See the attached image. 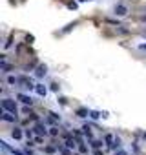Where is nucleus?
<instances>
[{"instance_id": "1", "label": "nucleus", "mask_w": 146, "mask_h": 155, "mask_svg": "<svg viewBox=\"0 0 146 155\" xmlns=\"http://www.w3.org/2000/svg\"><path fill=\"white\" fill-rule=\"evenodd\" d=\"M2 106H4V110H8V111H13V113H17V104L13 102L11 99H4V100H2Z\"/></svg>"}, {"instance_id": "2", "label": "nucleus", "mask_w": 146, "mask_h": 155, "mask_svg": "<svg viewBox=\"0 0 146 155\" xmlns=\"http://www.w3.org/2000/svg\"><path fill=\"white\" fill-rule=\"evenodd\" d=\"M2 120H6V122H15V120H17V115H15L13 111H8V110H6V111L2 113Z\"/></svg>"}, {"instance_id": "3", "label": "nucleus", "mask_w": 146, "mask_h": 155, "mask_svg": "<svg viewBox=\"0 0 146 155\" xmlns=\"http://www.w3.org/2000/svg\"><path fill=\"white\" fill-rule=\"evenodd\" d=\"M115 13H117V15H119V17H122V15H126V13H128V9H126V6L119 4V6H117V8H115Z\"/></svg>"}, {"instance_id": "4", "label": "nucleus", "mask_w": 146, "mask_h": 155, "mask_svg": "<svg viewBox=\"0 0 146 155\" xmlns=\"http://www.w3.org/2000/svg\"><path fill=\"white\" fill-rule=\"evenodd\" d=\"M35 90H37V93H38V95H42V97L46 95V91H48L46 86H42V84H37V86H35Z\"/></svg>"}, {"instance_id": "5", "label": "nucleus", "mask_w": 146, "mask_h": 155, "mask_svg": "<svg viewBox=\"0 0 146 155\" xmlns=\"http://www.w3.org/2000/svg\"><path fill=\"white\" fill-rule=\"evenodd\" d=\"M18 100H22L24 104H31V102H33V99H31V97H27V95H22V93L18 95Z\"/></svg>"}, {"instance_id": "6", "label": "nucleus", "mask_w": 146, "mask_h": 155, "mask_svg": "<svg viewBox=\"0 0 146 155\" xmlns=\"http://www.w3.org/2000/svg\"><path fill=\"white\" fill-rule=\"evenodd\" d=\"M35 131L40 133V135H46V128H44L42 124H37V126H35Z\"/></svg>"}, {"instance_id": "7", "label": "nucleus", "mask_w": 146, "mask_h": 155, "mask_svg": "<svg viewBox=\"0 0 146 155\" xmlns=\"http://www.w3.org/2000/svg\"><path fill=\"white\" fill-rule=\"evenodd\" d=\"M37 75H46V66H38V70H37Z\"/></svg>"}, {"instance_id": "8", "label": "nucleus", "mask_w": 146, "mask_h": 155, "mask_svg": "<svg viewBox=\"0 0 146 155\" xmlns=\"http://www.w3.org/2000/svg\"><path fill=\"white\" fill-rule=\"evenodd\" d=\"M13 137H15V139H20V137H22V131H20L18 128H17V130H13Z\"/></svg>"}, {"instance_id": "9", "label": "nucleus", "mask_w": 146, "mask_h": 155, "mask_svg": "<svg viewBox=\"0 0 146 155\" xmlns=\"http://www.w3.org/2000/svg\"><path fill=\"white\" fill-rule=\"evenodd\" d=\"M106 142H108L110 146H113V144H115V139H113L112 135H106Z\"/></svg>"}, {"instance_id": "10", "label": "nucleus", "mask_w": 146, "mask_h": 155, "mask_svg": "<svg viewBox=\"0 0 146 155\" xmlns=\"http://www.w3.org/2000/svg\"><path fill=\"white\" fill-rule=\"evenodd\" d=\"M66 148H69V150H73V148H75V140H71V139H69L68 142H66Z\"/></svg>"}, {"instance_id": "11", "label": "nucleus", "mask_w": 146, "mask_h": 155, "mask_svg": "<svg viewBox=\"0 0 146 155\" xmlns=\"http://www.w3.org/2000/svg\"><path fill=\"white\" fill-rule=\"evenodd\" d=\"M89 115H92L93 119H99V117H101V113H97V111H89Z\"/></svg>"}, {"instance_id": "12", "label": "nucleus", "mask_w": 146, "mask_h": 155, "mask_svg": "<svg viewBox=\"0 0 146 155\" xmlns=\"http://www.w3.org/2000/svg\"><path fill=\"white\" fill-rule=\"evenodd\" d=\"M8 82L9 84H17V79L15 77H8Z\"/></svg>"}, {"instance_id": "13", "label": "nucleus", "mask_w": 146, "mask_h": 155, "mask_svg": "<svg viewBox=\"0 0 146 155\" xmlns=\"http://www.w3.org/2000/svg\"><path fill=\"white\" fill-rule=\"evenodd\" d=\"M77 113H79V117H86V113H88V111H86V110H79Z\"/></svg>"}, {"instance_id": "14", "label": "nucleus", "mask_w": 146, "mask_h": 155, "mask_svg": "<svg viewBox=\"0 0 146 155\" xmlns=\"http://www.w3.org/2000/svg\"><path fill=\"white\" fill-rule=\"evenodd\" d=\"M101 144H102L101 140H93V148H101Z\"/></svg>"}, {"instance_id": "15", "label": "nucleus", "mask_w": 146, "mask_h": 155, "mask_svg": "<svg viewBox=\"0 0 146 155\" xmlns=\"http://www.w3.org/2000/svg\"><path fill=\"white\" fill-rule=\"evenodd\" d=\"M50 133H51V135H59V130H57V128H51Z\"/></svg>"}, {"instance_id": "16", "label": "nucleus", "mask_w": 146, "mask_h": 155, "mask_svg": "<svg viewBox=\"0 0 146 155\" xmlns=\"http://www.w3.org/2000/svg\"><path fill=\"white\" fill-rule=\"evenodd\" d=\"M60 152H62V155H71V153H69L68 150H60Z\"/></svg>"}, {"instance_id": "17", "label": "nucleus", "mask_w": 146, "mask_h": 155, "mask_svg": "<svg viewBox=\"0 0 146 155\" xmlns=\"http://www.w3.org/2000/svg\"><path fill=\"white\" fill-rule=\"evenodd\" d=\"M115 155H128V153H126V152H122V150H121V152H117Z\"/></svg>"}, {"instance_id": "18", "label": "nucleus", "mask_w": 146, "mask_h": 155, "mask_svg": "<svg viewBox=\"0 0 146 155\" xmlns=\"http://www.w3.org/2000/svg\"><path fill=\"white\" fill-rule=\"evenodd\" d=\"M79 2H88V0H79Z\"/></svg>"}, {"instance_id": "19", "label": "nucleus", "mask_w": 146, "mask_h": 155, "mask_svg": "<svg viewBox=\"0 0 146 155\" xmlns=\"http://www.w3.org/2000/svg\"><path fill=\"white\" fill-rule=\"evenodd\" d=\"M97 155H102V153H101V152H97Z\"/></svg>"}]
</instances>
